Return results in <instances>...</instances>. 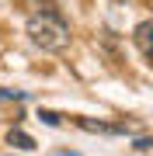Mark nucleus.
Returning <instances> with one entry per match:
<instances>
[{
    "label": "nucleus",
    "mask_w": 153,
    "mask_h": 156,
    "mask_svg": "<svg viewBox=\"0 0 153 156\" xmlns=\"http://www.w3.org/2000/svg\"><path fill=\"white\" fill-rule=\"evenodd\" d=\"M38 118H42L46 125H52V128L59 125V115H56V111H38Z\"/></svg>",
    "instance_id": "39448f33"
},
{
    "label": "nucleus",
    "mask_w": 153,
    "mask_h": 156,
    "mask_svg": "<svg viewBox=\"0 0 153 156\" xmlns=\"http://www.w3.org/2000/svg\"><path fill=\"white\" fill-rule=\"evenodd\" d=\"M150 146H153V142L146 139V135H143V139H136V149H139V153H146V149H150Z\"/></svg>",
    "instance_id": "423d86ee"
},
{
    "label": "nucleus",
    "mask_w": 153,
    "mask_h": 156,
    "mask_svg": "<svg viewBox=\"0 0 153 156\" xmlns=\"http://www.w3.org/2000/svg\"><path fill=\"white\" fill-rule=\"evenodd\" d=\"M150 31H153V24H150V21L136 24V31H132V42H136V49H139V56H143V59H150V56H153V49H150Z\"/></svg>",
    "instance_id": "7ed1b4c3"
},
{
    "label": "nucleus",
    "mask_w": 153,
    "mask_h": 156,
    "mask_svg": "<svg viewBox=\"0 0 153 156\" xmlns=\"http://www.w3.org/2000/svg\"><path fill=\"white\" fill-rule=\"evenodd\" d=\"M56 156H73V153H56Z\"/></svg>",
    "instance_id": "0eeeda50"
},
{
    "label": "nucleus",
    "mask_w": 153,
    "mask_h": 156,
    "mask_svg": "<svg viewBox=\"0 0 153 156\" xmlns=\"http://www.w3.org/2000/svg\"><path fill=\"white\" fill-rule=\"evenodd\" d=\"M28 38L42 52H66L73 35H70L66 17L56 7H49V11H31L28 14Z\"/></svg>",
    "instance_id": "f257e3e1"
},
{
    "label": "nucleus",
    "mask_w": 153,
    "mask_h": 156,
    "mask_svg": "<svg viewBox=\"0 0 153 156\" xmlns=\"http://www.w3.org/2000/svg\"><path fill=\"white\" fill-rule=\"evenodd\" d=\"M80 128H87V132H101V135H129L132 128L129 125H108V122H94V118H77Z\"/></svg>",
    "instance_id": "f03ea898"
},
{
    "label": "nucleus",
    "mask_w": 153,
    "mask_h": 156,
    "mask_svg": "<svg viewBox=\"0 0 153 156\" xmlns=\"http://www.w3.org/2000/svg\"><path fill=\"white\" fill-rule=\"evenodd\" d=\"M7 142L17 146V149H35V139L28 132H21V128H11V132H7Z\"/></svg>",
    "instance_id": "20e7f679"
}]
</instances>
